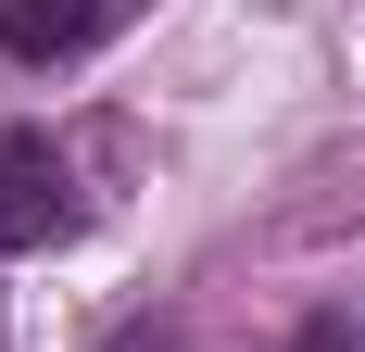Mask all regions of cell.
Here are the masks:
<instances>
[{"instance_id":"1","label":"cell","mask_w":365,"mask_h":352,"mask_svg":"<svg viewBox=\"0 0 365 352\" xmlns=\"http://www.w3.org/2000/svg\"><path fill=\"white\" fill-rule=\"evenodd\" d=\"M76 164H63V139H38V126H0V252H51V239H76Z\"/></svg>"},{"instance_id":"2","label":"cell","mask_w":365,"mask_h":352,"mask_svg":"<svg viewBox=\"0 0 365 352\" xmlns=\"http://www.w3.org/2000/svg\"><path fill=\"white\" fill-rule=\"evenodd\" d=\"M126 26V0H0V51L13 63H76Z\"/></svg>"},{"instance_id":"3","label":"cell","mask_w":365,"mask_h":352,"mask_svg":"<svg viewBox=\"0 0 365 352\" xmlns=\"http://www.w3.org/2000/svg\"><path fill=\"white\" fill-rule=\"evenodd\" d=\"M302 352H365V327H315V340H302Z\"/></svg>"}]
</instances>
